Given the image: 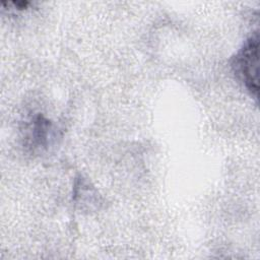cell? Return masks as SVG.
<instances>
[{
    "mask_svg": "<svg viewBox=\"0 0 260 260\" xmlns=\"http://www.w3.org/2000/svg\"><path fill=\"white\" fill-rule=\"evenodd\" d=\"M258 46L256 34L246 42L233 63L236 75L255 98L258 94Z\"/></svg>",
    "mask_w": 260,
    "mask_h": 260,
    "instance_id": "cell-1",
    "label": "cell"
}]
</instances>
